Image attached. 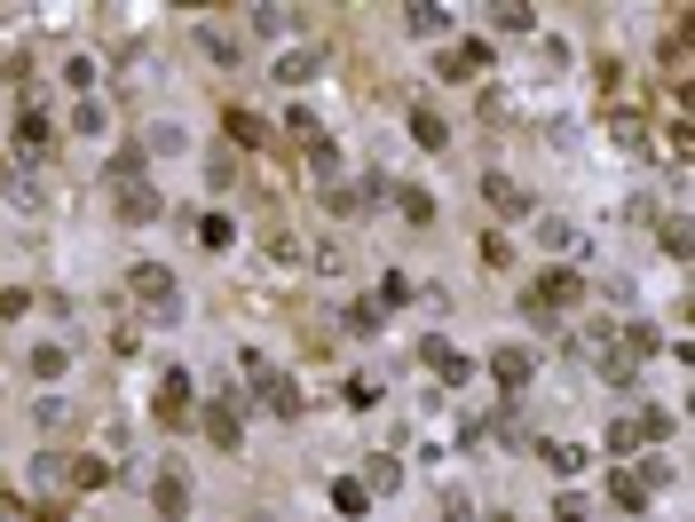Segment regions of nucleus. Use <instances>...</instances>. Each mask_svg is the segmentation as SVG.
<instances>
[{
	"instance_id": "nucleus-22",
	"label": "nucleus",
	"mask_w": 695,
	"mask_h": 522,
	"mask_svg": "<svg viewBox=\"0 0 695 522\" xmlns=\"http://www.w3.org/2000/svg\"><path fill=\"white\" fill-rule=\"evenodd\" d=\"M395 206H404V222H435V199H427V190H404Z\"/></svg>"
},
{
	"instance_id": "nucleus-6",
	"label": "nucleus",
	"mask_w": 695,
	"mask_h": 522,
	"mask_svg": "<svg viewBox=\"0 0 695 522\" xmlns=\"http://www.w3.org/2000/svg\"><path fill=\"white\" fill-rule=\"evenodd\" d=\"M206 436H214V451H238V443H245L238 404H229V396H221V404H206Z\"/></svg>"
},
{
	"instance_id": "nucleus-21",
	"label": "nucleus",
	"mask_w": 695,
	"mask_h": 522,
	"mask_svg": "<svg viewBox=\"0 0 695 522\" xmlns=\"http://www.w3.org/2000/svg\"><path fill=\"white\" fill-rule=\"evenodd\" d=\"M197 246L221 253V246H229V214H206V222H197Z\"/></svg>"
},
{
	"instance_id": "nucleus-4",
	"label": "nucleus",
	"mask_w": 695,
	"mask_h": 522,
	"mask_svg": "<svg viewBox=\"0 0 695 522\" xmlns=\"http://www.w3.org/2000/svg\"><path fill=\"white\" fill-rule=\"evenodd\" d=\"M151 507L167 514V522H182V514H190V475H182V467H167V475L151 483Z\"/></svg>"
},
{
	"instance_id": "nucleus-7",
	"label": "nucleus",
	"mask_w": 695,
	"mask_h": 522,
	"mask_svg": "<svg viewBox=\"0 0 695 522\" xmlns=\"http://www.w3.org/2000/svg\"><path fill=\"white\" fill-rule=\"evenodd\" d=\"M32 483H40L48 499H56V491H72V460H63V451H40V460H32Z\"/></svg>"
},
{
	"instance_id": "nucleus-16",
	"label": "nucleus",
	"mask_w": 695,
	"mask_h": 522,
	"mask_svg": "<svg viewBox=\"0 0 695 522\" xmlns=\"http://www.w3.org/2000/svg\"><path fill=\"white\" fill-rule=\"evenodd\" d=\"M63 419H72V412H63L56 396H40V404H32V428H40V436H63Z\"/></svg>"
},
{
	"instance_id": "nucleus-17",
	"label": "nucleus",
	"mask_w": 695,
	"mask_h": 522,
	"mask_svg": "<svg viewBox=\"0 0 695 522\" xmlns=\"http://www.w3.org/2000/svg\"><path fill=\"white\" fill-rule=\"evenodd\" d=\"M104 483H111L104 460H72V491H104Z\"/></svg>"
},
{
	"instance_id": "nucleus-24",
	"label": "nucleus",
	"mask_w": 695,
	"mask_h": 522,
	"mask_svg": "<svg viewBox=\"0 0 695 522\" xmlns=\"http://www.w3.org/2000/svg\"><path fill=\"white\" fill-rule=\"evenodd\" d=\"M404 24H411V32H443L451 16H443V9H404Z\"/></svg>"
},
{
	"instance_id": "nucleus-13",
	"label": "nucleus",
	"mask_w": 695,
	"mask_h": 522,
	"mask_svg": "<svg viewBox=\"0 0 695 522\" xmlns=\"http://www.w3.org/2000/svg\"><path fill=\"white\" fill-rule=\"evenodd\" d=\"M32 372H40V380H63V372H72V348H63V341H40V348H32Z\"/></svg>"
},
{
	"instance_id": "nucleus-14",
	"label": "nucleus",
	"mask_w": 695,
	"mask_h": 522,
	"mask_svg": "<svg viewBox=\"0 0 695 522\" xmlns=\"http://www.w3.org/2000/svg\"><path fill=\"white\" fill-rule=\"evenodd\" d=\"M411 135H419L427 151H443V143H451V127H443V111H427V104H419V111H411Z\"/></svg>"
},
{
	"instance_id": "nucleus-26",
	"label": "nucleus",
	"mask_w": 695,
	"mask_h": 522,
	"mask_svg": "<svg viewBox=\"0 0 695 522\" xmlns=\"http://www.w3.org/2000/svg\"><path fill=\"white\" fill-rule=\"evenodd\" d=\"M0 522H16V507H0Z\"/></svg>"
},
{
	"instance_id": "nucleus-25",
	"label": "nucleus",
	"mask_w": 695,
	"mask_h": 522,
	"mask_svg": "<svg viewBox=\"0 0 695 522\" xmlns=\"http://www.w3.org/2000/svg\"><path fill=\"white\" fill-rule=\"evenodd\" d=\"M435 522H467V499H443V514Z\"/></svg>"
},
{
	"instance_id": "nucleus-23",
	"label": "nucleus",
	"mask_w": 695,
	"mask_h": 522,
	"mask_svg": "<svg viewBox=\"0 0 695 522\" xmlns=\"http://www.w3.org/2000/svg\"><path fill=\"white\" fill-rule=\"evenodd\" d=\"M24 309H32V293H24V285H9V293H0V324H16Z\"/></svg>"
},
{
	"instance_id": "nucleus-12",
	"label": "nucleus",
	"mask_w": 695,
	"mask_h": 522,
	"mask_svg": "<svg viewBox=\"0 0 695 522\" xmlns=\"http://www.w3.org/2000/svg\"><path fill=\"white\" fill-rule=\"evenodd\" d=\"M16 151H48V111H40V104L16 111Z\"/></svg>"
},
{
	"instance_id": "nucleus-20",
	"label": "nucleus",
	"mask_w": 695,
	"mask_h": 522,
	"mask_svg": "<svg viewBox=\"0 0 695 522\" xmlns=\"http://www.w3.org/2000/svg\"><path fill=\"white\" fill-rule=\"evenodd\" d=\"M229 135H238V143H269V127H261L253 111H229Z\"/></svg>"
},
{
	"instance_id": "nucleus-10",
	"label": "nucleus",
	"mask_w": 695,
	"mask_h": 522,
	"mask_svg": "<svg viewBox=\"0 0 695 522\" xmlns=\"http://www.w3.org/2000/svg\"><path fill=\"white\" fill-rule=\"evenodd\" d=\"M482 199L499 206V214H529V190H522V182H506V175H482Z\"/></svg>"
},
{
	"instance_id": "nucleus-2",
	"label": "nucleus",
	"mask_w": 695,
	"mask_h": 522,
	"mask_svg": "<svg viewBox=\"0 0 695 522\" xmlns=\"http://www.w3.org/2000/svg\"><path fill=\"white\" fill-rule=\"evenodd\" d=\"M190 404H197V388H190V372L175 365V372H158V396H151V412H158V428H190Z\"/></svg>"
},
{
	"instance_id": "nucleus-3",
	"label": "nucleus",
	"mask_w": 695,
	"mask_h": 522,
	"mask_svg": "<svg viewBox=\"0 0 695 522\" xmlns=\"http://www.w3.org/2000/svg\"><path fill=\"white\" fill-rule=\"evenodd\" d=\"M245 372H253V388H261V404H269L277 419H301V388H292L285 372H269V365H261V356H253Z\"/></svg>"
},
{
	"instance_id": "nucleus-19",
	"label": "nucleus",
	"mask_w": 695,
	"mask_h": 522,
	"mask_svg": "<svg viewBox=\"0 0 695 522\" xmlns=\"http://www.w3.org/2000/svg\"><path fill=\"white\" fill-rule=\"evenodd\" d=\"M404 301H411V277H395V270H387V277H380V301H372V309H404Z\"/></svg>"
},
{
	"instance_id": "nucleus-9",
	"label": "nucleus",
	"mask_w": 695,
	"mask_h": 522,
	"mask_svg": "<svg viewBox=\"0 0 695 522\" xmlns=\"http://www.w3.org/2000/svg\"><path fill=\"white\" fill-rule=\"evenodd\" d=\"M490 372H499V388H522L529 372H538V356H529V348H499V356H490Z\"/></svg>"
},
{
	"instance_id": "nucleus-27",
	"label": "nucleus",
	"mask_w": 695,
	"mask_h": 522,
	"mask_svg": "<svg viewBox=\"0 0 695 522\" xmlns=\"http://www.w3.org/2000/svg\"><path fill=\"white\" fill-rule=\"evenodd\" d=\"M482 522H514V514H482Z\"/></svg>"
},
{
	"instance_id": "nucleus-8",
	"label": "nucleus",
	"mask_w": 695,
	"mask_h": 522,
	"mask_svg": "<svg viewBox=\"0 0 695 522\" xmlns=\"http://www.w3.org/2000/svg\"><path fill=\"white\" fill-rule=\"evenodd\" d=\"M324 72V48H292V56H277V80L285 87H301V80H316Z\"/></svg>"
},
{
	"instance_id": "nucleus-5",
	"label": "nucleus",
	"mask_w": 695,
	"mask_h": 522,
	"mask_svg": "<svg viewBox=\"0 0 695 522\" xmlns=\"http://www.w3.org/2000/svg\"><path fill=\"white\" fill-rule=\"evenodd\" d=\"M570 293H577V277H570V270H546V277H538V293H529V317H553L561 301H570Z\"/></svg>"
},
{
	"instance_id": "nucleus-1",
	"label": "nucleus",
	"mask_w": 695,
	"mask_h": 522,
	"mask_svg": "<svg viewBox=\"0 0 695 522\" xmlns=\"http://www.w3.org/2000/svg\"><path fill=\"white\" fill-rule=\"evenodd\" d=\"M127 293H135V301H143L151 317H175V270H167V261H135Z\"/></svg>"
},
{
	"instance_id": "nucleus-15",
	"label": "nucleus",
	"mask_w": 695,
	"mask_h": 522,
	"mask_svg": "<svg viewBox=\"0 0 695 522\" xmlns=\"http://www.w3.org/2000/svg\"><path fill=\"white\" fill-rule=\"evenodd\" d=\"M482 56H490V48H482V40H467L458 56H443V72H451V80H467V72H482Z\"/></svg>"
},
{
	"instance_id": "nucleus-11",
	"label": "nucleus",
	"mask_w": 695,
	"mask_h": 522,
	"mask_svg": "<svg viewBox=\"0 0 695 522\" xmlns=\"http://www.w3.org/2000/svg\"><path fill=\"white\" fill-rule=\"evenodd\" d=\"M419 356H427V372H435V380H467V356H458L451 341H427Z\"/></svg>"
},
{
	"instance_id": "nucleus-18",
	"label": "nucleus",
	"mask_w": 695,
	"mask_h": 522,
	"mask_svg": "<svg viewBox=\"0 0 695 522\" xmlns=\"http://www.w3.org/2000/svg\"><path fill=\"white\" fill-rule=\"evenodd\" d=\"M197 40H206V56H214V63H238V40H229L221 24H206V32H197Z\"/></svg>"
}]
</instances>
